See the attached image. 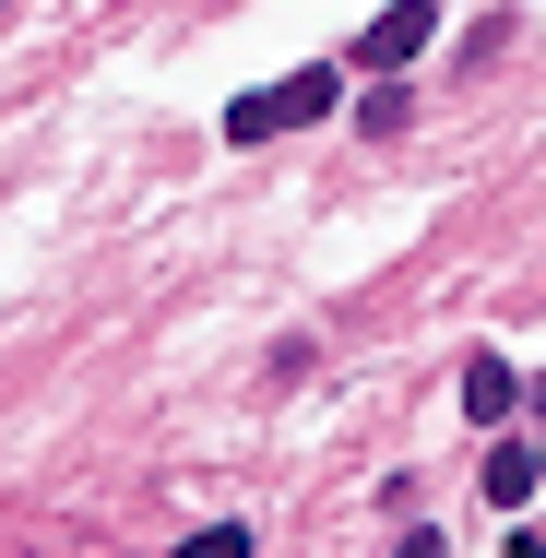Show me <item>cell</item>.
Segmentation results:
<instances>
[{"mask_svg":"<svg viewBox=\"0 0 546 558\" xmlns=\"http://www.w3.org/2000/svg\"><path fill=\"white\" fill-rule=\"evenodd\" d=\"M344 84L332 72H286V84H250L238 108H226V143H274V131H298V119H321Z\"/></svg>","mask_w":546,"mask_h":558,"instance_id":"6da1fadb","label":"cell"},{"mask_svg":"<svg viewBox=\"0 0 546 558\" xmlns=\"http://www.w3.org/2000/svg\"><path fill=\"white\" fill-rule=\"evenodd\" d=\"M404 558H451V547H439V535H404Z\"/></svg>","mask_w":546,"mask_h":558,"instance_id":"8992f818","label":"cell"},{"mask_svg":"<svg viewBox=\"0 0 546 558\" xmlns=\"http://www.w3.org/2000/svg\"><path fill=\"white\" fill-rule=\"evenodd\" d=\"M535 463H546V451H535Z\"/></svg>","mask_w":546,"mask_h":558,"instance_id":"52a82bcc","label":"cell"},{"mask_svg":"<svg viewBox=\"0 0 546 558\" xmlns=\"http://www.w3.org/2000/svg\"><path fill=\"white\" fill-rule=\"evenodd\" d=\"M535 475H546V463H535L523 440H499V451H487V499H499V511H523V499H535Z\"/></svg>","mask_w":546,"mask_h":558,"instance_id":"277c9868","label":"cell"},{"mask_svg":"<svg viewBox=\"0 0 546 558\" xmlns=\"http://www.w3.org/2000/svg\"><path fill=\"white\" fill-rule=\"evenodd\" d=\"M428 36H439V0H392V12H380V24L356 36V72H404V60H416Z\"/></svg>","mask_w":546,"mask_h":558,"instance_id":"7a4b0ae2","label":"cell"},{"mask_svg":"<svg viewBox=\"0 0 546 558\" xmlns=\"http://www.w3.org/2000/svg\"><path fill=\"white\" fill-rule=\"evenodd\" d=\"M511 404H523V380H511L499 356H463V416H475V428H499Z\"/></svg>","mask_w":546,"mask_h":558,"instance_id":"3957f363","label":"cell"},{"mask_svg":"<svg viewBox=\"0 0 546 558\" xmlns=\"http://www.w3.org/2000/svg\"><path fill=\"white\" fill-rule=\"evenodd\" d=\"M179 558H250V535L238 523H203V535H179Z\"/></svg>","mask_w":546,"mask_h":558,"instance_id":"5b68a950","label":"cell"}]
</instances>
